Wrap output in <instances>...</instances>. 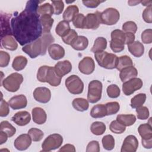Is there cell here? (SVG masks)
<instances>
[{"instance_id": "obj_1", "label": "cell", "mask_w": 152, "mask_h": 152, "mask_svg": "<svg viewBox=\"0 0 152 152\" xmlns=\"http://www.w3.org/2000/svg\"><path fill=\"white\" fill-rule=\"evenodd\" d=\"M42 1L30 0L25 9L11 19L12 33L21 46L29 44L40 37L43 28L37 11Z\"/></svg>"}, {"instance_id": "obj_2", "label": "cell", "mask_w": 152, "mask_h": 152, "mask_svg": "<svg viewBox=\"0 0 152 152\" xmlns=\"http://www.w3.org/2000/svg\"><path fill=\"white\" fill-rule=\"evenodd\" d=\"M55 39L49 33H43L42 36L36 40L24 46L22 50L31 58H36L39 55H45L47 49L53 43Z\"/></svg>"}, {"instance_id": "obj_3", "label": "cell", "mask_w": 152, "mask_h": 152, "mask_svg": "<svg viewBox=\"0 0 152 152\" xmlns=\"http://www.w3.org/2000/svg\"><path fill=\"white\" fill-rule=\"evenodd\" d=\"M37 79L40 82L48 83L51 86L57 87L61 84L62 78L57 75L54 67L43 65L37 71Z\"/></svg>"}, {"instance_id": "obj_4", "label": "cell", "mask_w": 152, "mask_h": 152, "mask_svg": "<svg viewBox=\"0 0 152 152\" xmlns=\"http://www.w3.org/2000/svg\"><path fill=\"white\" fill-rule=\"evenodd\" d=\"M94 57L100 66L108 69L116 68L118 60L116 55L104 50L95 53Z\"/></svg>"}, {"instance_id": "obj_5", "label": "cell", "mask_w": 152, "mask_h": 152, "mask_svg": "<svg viewBox=\"0 0 152 152\" xmlns=\"http://www.w3.org/2000/svg\"><path fill=\"white\" fill-rule=\"evenodd\" d=\"M23 81V77L21 74L14 72L9 75L2 82L1 85L10 92L17 91Z\"/></svg>"}, {"instance_id": "obj_6", "label": "cell", "mask_w": 152, "mask_h": 152, "mask_svg": "<svg viewBox=\"0 0 152 152\" xmlns=\"http://www.w3.org/2000/svg\"><path fill=\"white\" fill-rule=\"evenodd\" d=\"M102 83L99 80H92L88 84L87 100L95 103L100 100L102 93Z\"/></svg>"}, {"instance_id": "obj_7", "label": "cell", "mask_w": 152, "mask_h": 152, "mask_svg": "<svg viewBox=\"0 0 152 152\" xmlns=\"http://www.w3.org/2000/svg\"><path fill=\"white\" fill-rule=\"evenodd\" d=\"M65 86L68 91L73 94H80L84 90V83L76 75H71L65 80Z\"/></svg>"}, {"instance_id": "obj_8", "label": "cell", "mask_w": 152, "mask_h": 152, "mask_svg": "<svg viewBox=\"0 0 152 152\" xmlns=\"http://www.w3.org/2000/svg\"><path fill=\"white\" fill-rule=\"evenodd\" d=\"M63 142V137L59 134H53L47 137L42 144V151H50L59 148Z\"/></svg>"}, {"instance_id": "obj_9", "label": "cell", "mask_w": 152, "mask_h": 152, "mask_svg": "<svg viewBox=\"0 0 152 152\" xmlns=\"http://www.w3.org/2000/svg\"><path fill=\"white\" fill-rule=\"evenodd\" d=\"M120 18L119 11L114 8H108L104 10L100 14L102 24L112 26L116 24Z\"/></svg>"}, {"instance_id": "obj_10", "label": "cell", "mask_w": 152, "mask_h": 152, "mask_svg": "<svg viewBox=\"0 0 152 152\" xmlns=\"http://www.w3.org/2000/svg\"><path fill=\"white\" fill-rule=\"evenodd\" d=\"M143 85L142 81L139 78H133L125 82L122 84V91L126 96H130L135 91L140 90Z\"/></svg>"}, {"instance_id": "obj_11", "label": "cell", "mask_w": 152, "mask_h": 152, "mask_svg": "<svg viewBox=\"0 0 152 152\" xmlns=\"http://www.w3.org/2000/svg\"><path fill=\"white\" fill-rule=\"evenodd\" d=\"M101 12L96 11L94 13H88L86 17L85 28L96 30L102 24L100 18Z\"/></svg>"}, {"instance_id": "obj_12", "label": "cell", "mask_w": 152, "mask_h": 152, "mask_svg": "<svg viewBox=\"0 0 152 152\" xmlns=\"http://www.w3.org/2000/svg\"><path fill=\"white\" fill-rule=\"evenodd\" d=\"M33 97L38 102L47 103L50 100L51 92L47 87H39L34 89L33 91Z\"/></svg>"}, {"instance_id": "obj_13", "label": "cell", "mask_w": 152, "mask_h": 152, "mask_svg": "<svg viewBox=\"0 0 152 152\" xmlns=\"http://www.w3.org/2000/svg\"><path fill=\"white\" fill-rule=\"evenodd\" d=\"M11 16V14H1V38L8 35H12L11 23H10Z\"/></svg>"}, {"instance_id": "obj_14", "label": "cell", "mask_w": 152, "mask_h": 152, "mask_svg": "<svg viewBox=\"0 0 152 152\" xmlns=\"http://www.w3.org/2000/svg\"><path fill=\"white\" fill-rule=\"evenodd\" d=\"M138 147V141L133 135H128L124 140L121 147V152H135Z\"/></svg>"}, {"instance_id": "obj_15", "label": "cell", "mask_w": 152, "mask_h": 152, "mask_svg": "<svg viewBox=\"0 0 152 152\" xmlns=\"http://www.w3.org/2000/svg\"><path fill=\"white\" fill-rule=\"evenodd\" d=\"M79 71L86 75H90L95 69V63L93 59L89 56L84 57L78 64Z\"/></svg>"}, {"instance_id": "obj_16", "label": "cell", "mask_w": 152, "mask_h": 152, "mask_svg": "<svg viewBox=\"0 0 152 152\" xmlns=\"http://www.w3.org/2000/svg\"><path fill=\"white\" fill-rule=\"evenodd\" d=\"M32 140L28 134H23L15 140L14 145L15 148L20 151L27 150L31 145Z\"/></svg>"}, {"instance_id": "obj_17", "label": "cell", "mask_w": 152, "mask_h": 152, "mask_svg": "<svg viewBox=\"0 0 152 152\" xmlns=\"http://www.w3.org/2000/svg\"><path fill=\"white\" fill-rule=\"evenodd\" d=\"M10 106L14 110L23 109L27 104V100L26 97L23 94L16 95L12 97L8 100Z\"/></svg>"}, {"instance_id": "obj_18", "label": "cell", "mask_w": 152, "mask_h": 152, "mask_svg": "<svg viewBox=\"0 0 152 152\" xmlns=\"http://www.w3.org/2000/svg\"><path fill=\"white\" fill-rule=\"evenodd\" d=\"M54 69L57 75L62 78L64 75L68 74L71 71L72 64L68 60L59 61L55 64Z\"/></svg>"}, {"instance_id": "obj_19", "label": "cell", "mask_w": 152, "mask_h": 152, "mask_svg": "<svg viewBox=\"0 0 152 152\" xmlns=\"http://www.w3.org/2000/svg\"><path fill=\"white\" fill-rule=\"evenodd\" d=\"M11 120L18 126H25L30 122L31 116L27 111H20L14 114Z\"/></svg>"}, {"instance_id": "obj_20", "label": "cell", "mask_w": 152, "mask_h": 152, "mask_svg": "<svg viewBox=\"0 0 152 152\" xmlns=\"http://www.w3.org/2000/svg\"><path fill=\"white\" fill-rule=\"evenodd\" d=\"M48 53L50 58L53 60H59L65 56V49L62 46L58 44L53 43L48 49Z\"/></svg>"}, {"instance_id": "obj_21", "label": "cell", "mask_w": 152, "mask_h": 152, "mask_svg": "<svg viewBox=\"0 0 152 152\" xmlns=\"http://www.w3.org/2000/svg\"><path fill=\"white\" fill-rule=\"evenodd\" d=\"M33 121L38 125H42L46 122L47 115L44 109L40 107H36L31 111Z\"/></svg>"}, {"instance_id": "obj_22", "label": "cell", "mask_w": 152, "mask_h": 152, "mask_svg": "<svg viewBox=\"0 0 152 152\" xmlns=\"http://www.w3.org/2000/svg\"><path fill=\"white\" fill-rule=\"evenodd\" d=\"M138 75L137 69L134 66H131L125 68L120 71L119 77L121 80L124 83L130 79L137 77Z\"/></svg>"}, {"instance_id": "obj_23", "label": "cell", "mask_w": 152, "mask_h": 152, "mask_svg": "<svg viewBox=\"0 0 152 152\" xmlns=\"http://www.w3.org/2000/svg\"><path fill=\"white\" fill-rule=\"evenodd\" d=\"M129 52L133 56L140 58L144 53V47L142 43L139 41H134L133 43L128 45Z\"/></svg>"}, {"instance_id": "obj_24", "label": "cell", "mask_w": 152, "mask_h": 152, "mask_svg": "<svg viewBox=\"0 0 152 152\" xmlns=\"http://www.w3.org/2000/svg\"><path fill=\"white\" fill-rule=\"evenodd\" d=\"M1 45L9 50H15L18 48V44L12 35H8L1 38Z\"/></svg>"}, {"instance_id": "obj_25", "label": "cell", "mask_w": 152, "mask_h": 152, "mask_svg": "<svg viewBox=\"0 0 152 152\" xmlns=\"http://www.w3.org/2000/svg\"><path fill=\"white\" fill-rule=\"evenodd\" d=\"M88 45V39L84 36H78V37L71 43V47L76 50H83L86 49Z\"/></svg>"}, {"instance_id": "obj_26", "label": "cell", "mask_w": 152, "mask_h": 152, "mask_svg": "<svg viewBox=\"0 0 152 152\" xmlns=\"http://www.w3.org/2000/svg\"><path fill=\"white\" fill-rule=\"evenodd\" d=\"M79 9L77 5H69L63 13L64 20L71 22L72 21L74 18L78 14Z\"/></svg>"}, {"instance_id": "obj_27", "label": "cell", "mask_w": 152, "mask_h": 152, "mask_svg": "<svg viewBox=\"0 0 152 152\" xmlns=\"http://www.w3.org/2000/svg\"><path fill=\"white\" fill-rule=\"evenodd\" d=\"M90 115L93 118H101L107 116L105 104H98L94 106L90 111Z\"/></svg>"}, {"instance_id": "obj_28", "label": "cell", "mask_w": 152, "mask_h": 152, "mask_svg": "<svg viewBox=\"0 0 152 152\" xmlns=\"http://www.w3.org/2000/svg\"><path fill=\"white\" fill-rule=\"evenodd\" d=\"M40 20L43 28V33H49L54 22L53 19L49 15H43L40 16Z\"/></svg>"}, {"instance_id": "obj_29", "label": "cell", "mask_w": 152, "mask_h": 152, "mask_svg": "<svg viewBox=\"0 0 152 152\" xmlns=\"http://www.w3.org/2000/svg\"><path fill=\"white\" fill-rule=\"evenodd\" d=\"M116 121L125 126H129L135 122L136 117L132 114H121L117 116Z\"/></svg>"}, {"instance_id": "obj_30", "label": "cell", "mask_w": 152, "mask_h": 152, "mask_svg": "<svg viewBox=\"0 0 152 152\" xmlns=\"http://www.w3.org/2000/svg\"><path fill=\"white\" fill-rule=\"evenodd\" d=\"M73 107L77 111L84 112L87 110L89 107L88 101L84 98H75L72 102Z\"/></svg>"}, {"instance_id": "obj_31", "label": "cell", "mask_w": 152, "mask_h": 152, "mask_svg": "<svg viewBox=\"0 0 152 152\" xmlns=\"http://www.w3.org/2000/svg\"><path fill=\"white\" fill-rule=\"evenodd\" d=\"M107 48V40L104 37H97L94 43L93 47L91 49V51L93 53H97L102 51H104Z\"/></svg>"}, {"instance_id": "obj_32", "label": "cell", "mask_w": 152, "mask_h": 152, "mask_svg": "<svg viewBox=\"0 0 152 152\" xmlns=\"http://www.w3.org/2000/svg\"><path fill=\"white\" fill-rule=\"evenodd\" d=\"M70 30L71 28L69 23L65 20H62L59 21L57 24L55 28V32L59 36L62 37L65 36Z\"/></svg>"}, {"instance_id": "obj_33", "label": "cell", "mask_w": 152, "mask_h": 152, "mask_svg": "<svg viewBox=\"0 0 152 152\" xmlns=\"http://www.w3.org/2000/svg\"><path fill=\"white\" fill-rule=\"evenodd\" d=\"M27 64V59L24 56H16L12 63V67L15 71L23 70Z\"/></svg>"}, {"instance_id": "obj_34", "label": "cell", "mask_w": 152, "mask_h": 152, "mask_svg": "<svg viewBox=\"0 0 152 152\" xmlns=\"http://www.w3.org/2000/svg\"><path fill=\"white\" fill-rule=\"evenodd\" d=\"M138 131L142 138H152L151 125L148 123L140 125L138 128Z\"/></svg>"}, {"instance_id": "obj_35", "label": "cell", "mask_w": 152, "mask_h": 152, "mask_svg": "<svg viewBox=\"0 0 152 152\" xmlns=\"http://www.w3.org/2000/svg\"><path fill=\"white\" fill-rule=\"evenodd\" d=\"M131 66H133V62L131 58L127 55H124L118 58L116 68L120 71L122 69Z\"/></svg>"}, {"instance_id": "obj_36", "label": "cell", "mask_w": 152, "mask_h": 152, "mask_svg": "<svg viewBox=\"0 0 152 152\" xmlns=\"http://www.w3.org/2000/svg\"><path fill=\"white\" fill-rule=\"evenodd\" d=\"M106 125L102 122L96 121L91 124L90 130L91 132L95 135H102L106 131Z\"/></svg>"}, {"instance_id": "obj_37", "label": "cell", "mask_w": 152, "mask_h": 152, "mask_svg": "<svg viewBox=\"0 0 152 152\" xmlns=\"http://www.w3.org/2000/svg\"><path fill=\"white\" fill-rule=\"evenodd\" d=\"M146 100V94L145 93H139L133 97L131 100V106L132 108L136 109L145 103Z\"/></svg>"}, {"instance_id": "obj_38", "label": "cell", "mask_w": 152, "mask_h": 152, "mask_svg": "<svg viewBox=\"0 0 152 152\" xmlns=\"http://www.w3.org/2000/svg\"><path fill=\"white\" fill-rule=\"evenodd\" d=\"M0 131L5 132L8 137H11L15 134L16 129L8 121H3L1 122Z\"/></svg>"}, {"instance_id": "obj_39", "label": "cell", "mask_w": 152, "mask_h": 152, "mask_svg": "<svg viewBox=\"0 0 152 152\" xmlns=\"http://www.w3.org/2000/svg\"><path fill=\"white\" fill-rule=\"evenodd\" d=\"M37 12L40 16L43 15L52 16L54 14V9L52 5L49 3H45L39 7Z\"/></svg>"}, {"instance_id": "obj_40", "label": "cell", "mask_w": 152, "mask_h": 152, "mask_svg": "<svg viewBox=\"0 0 152 152\" xmlns=\"http://www.w3.org/2000/svg\"><path fill=\"white\" fill-rule=\"evenodd\" d=\"M103 147L106 150H112L115 147V139L112 135H104L102 140Z\"/></svg>"}, {"instance_id": "obj_41", "label": "cell", "mask_w": 152, "mask_h": 152, "mask_svg": "<svg viewBox=\"0 0 152 152\" xmlns=\"http://www.w3.org/2000/svg\"><path fill=\"white\" fill-rule=\"evenodd\" d=\"M28 134L30 136L32 141L34 142L40 141L44 136V133L40 129L36 128H31L28 131Z\"/></svg>"}, {"instance_id": "obj_42", "label": "cell", "mask_w": 152, "mask_h": 152, "mask_svg": "<svg viewBox=\"0 0 152 152\" xmlns=\"http://www.w3.org/2000/svg\"><path fill=\"white\" fill-rule=\"evenodd\" d=\"M107 115H115L118 112L120 109V105L117 102H108L105 104Z\"/></svg>"}, {"instance_id": "obj_43", "label": "cell", "mask_w": 152, "mask_h": 152, "mask_svg": "<svg viewBox=\"0 0 152 152\" xmlns=\"http://www.w3.org/2000/svg\"><path fill=\"white\" fill-rule=\"evenodd\" d=\"M110 130L115 134H122L126 129V126H124L116 120L111 122L109 125Z\"/></svg>"}, {"instance_id": "obj_44", "label": "cell", "mask_w": 152, "mask_h": 152, "mask_svg": "<svg viewBox=\"0 0 152 152\" xmlns=\"http://www.w3.org/2000/svg\"><path fill=\"white\" fill-rule=\"evenodd\" d=\"M86 17L83 14H78L73 19L72 23L74 26L77 28H85Z\"/></svg>"}, {"instance_id": "obj_45", "label": "cell", "mask_w": 152, "mask_h": 152, "mask_svg": "<svg viewBox=\"0 0 152 152\" xmlns=\"http://www.w3.org/2000/svg\"><path fill=\"white\" fill-rule=\"evenodd\" d=\"M111 40L116 41L124 43L125 44V34L122 30L116 29L112 31L111 33Z\"/></svg>"}, {"instance_id": "obj_46", "label": "cell", "mask_w": 152, "mask_h": 152, "mask_svg": "<svg viewBox=\"0 0 152 152\" xmlns=\"http://www.w3.org/2000/svg\"><path fill=\"white\" fill-rule=\"evenodd\" d=\"M106 92L107 96L112 99L117 98L119 96L121 90L119 87L116 84H111L107 87Z\"/></svg>"}, {"instance_id": "obj_47", "label": "cell", "mask_w": 152, "mask_h": 152, "mask_svg": "<svg viewBox=\"0 0 152 152\" xmlns=\"http://www.w3.org/2000/svg\"><path fill=\"white\" fill-rule=\"evenodd\" d=\"M137 30L136 23L132 21H128L124 23L122 25V31L125 33H135Z\"/></svg>"}, {"instance_id": "obj_48", "label": "cell", "mask_w": 152, "mask_h": 152, "mask_svg": "<svg viewBox=\"0 0 152 152\" xmlns=\"http://www.w3.org/2000/svg\"><path fill=\"white\" fill-rule=\"evenodd\" d=\"M136 112L138 119L145 120L147 119L149 117L150 112L146 106H142L138 108H136Z\"/></svg>"}, {"instance_id": "obj_49", "label": "cell", "mask_w": 152, "mask_h": 152, "mask_svg": "<svg viewBox=\"0 0 152 152\" xmlns=\"http://www.w3.org/2000/svg\"><path fill=\"white\" fill-rule=\"evenodd\" d=\"M78 37V34L75 31V30L73 29H71L70 31L64 37H61L63 42L66 44L71 45V43L74 42V40Z\"/></svg>"}, {"instance_id": "obj_50", "label": "cell", "mask_w": 152, "mask_h": 152, "mask_svg": "<svg viewBox=\"0 0 152 152\" xmlns=\"http://www.w3.org/2000/svg\"><path fill=\"white\" fill-rule=\"evenodd\" d=\"M141 40L145 44H150L152 43V30L151 28L146 29L141 33Z\"/></svg>"}, {"instance_id": "obj_51", "label": "cell", "mask_w": 152, "mask_h": 152, "mask_svg": "<svg viewBox=\"0 0 152 152\" xmlns=\"http://www.w3.org/2000/svg\"><path fill=\"white\" fill-rule=\"evenodd\" d=\"M110 47L113 52L119 53V52H122L124 49L125 44L122 42L110 40Z\"/></svg>"}, {"instance_id": "obj_52", "label": "cell", "mask_w": 152, "mask_h": 152, "mask_svg": "<svg viewBox=\"0 0 152 152\" xmlns=\"http://www.w3.org/2000/svg\"><path fill=\"white\" fill-rule=\"evenodd\" d=\"M52 6L54 9V14L55 15L61 14L64 8V4L62 1H51Z\"/></svg>"}, {"instance_id": "obj_53", "label": "cell", "mask_w": 152, "mask_h": 152, "mask_svg": "<svg viewBox=\"0 0 152 152\" xmlns=\"http://www.w3.org/2000/svg\"><path fill=\"white\" fill-rule=\"evenodd\" d=\"M10 61V55L4 51H0V66L1 68L6 67L8 65Z\"/></svg>"}, {"instance_id": "obj_54", "label": "cell", "mask_w": 152, "mask_h": 152, "mask_svg": "<svg viewBox=\"0 0 152 152\" xmlns=\"http://www.w3.org/2000/svg\"><path fill=\"white\" fill-rule=\"evenodd\" d=\"M151 10H152V6H149L146 7L142 14V18L144 21L147 23H152V12H151Z\"/></svg>"}, {"instance_id": "obj_55", "label": "cell", "mask_w": 152, "mask_h": 152, "mask_svg": "<svg viewBox=\"0 0 152 152\" xmlns=\"http://www.w3.org/2000/svg\"><path fill=\"white\" fill-rule=\"evenodd\" d=\"M9 106V104L2 98L1 100L0 106V116L1 117H5L8 116L10 113Z\"/></svg>"}, {"instance_id": "obj_56", "label": "cell", "mask_w": 152, "mask_h": 152, "mask_svg": "<svg viewBox=\"0 0 152 152\" xmlns=\"http://www.w3.org/2000/svg\"><path fill=\"white\" fill-rule=\"evenodd\" d=\"M87 152H99L100 151V145L97 141H91L89 142L86 148Z\"/></svg>"}, {"instance_id": "obj_57", "label": "cell", "mask_w": 152, "mask_h": 152, "mask_svg": "<svg viewBox=\"0 0 152 152\" xmlns=\"http://www.w3.org/2000/svg\"><path fill=\"white\" fill-rule=\"evenodd\" d=\"M104 2V1H96V0H90V1H83V4L88 8H96L101 3Z\"/></svg>"}, {"instance_id": "obj_58", "label": "cell", "mask_w": 152, "mask_h": 152, "mask_svg": "<svg viewBox=\"0 0 152 152\" xmlns=\"http://www.w3.org/2000/svg\"><path fill=\"white\" fill-rule=\"evenodd\" d=\"M125 44L128 45L134 42L135 36V34L132 33H125Z\"/></svg>"}, {"instance_id": "obj_59", "label": "cell", "mask_w": 152, "mask_h": 152, "mask_svg": "<svg viewBox=\"0 0 152 152\" xmlns=\"http://www.w3.org/2000/svg\"><path fill=\"white\" fill-rule=\"evenodd\" d=\"M142 145L145 148L150 149L152 148V138H142Z\"/></svg>"}, {"instance_id": "obj_60", "label": "cell", "mask_w": 152, "mask_h": 152, "mask_svg": "<svg viewBox=\"0 0 152 152\" xmlns=\"http://www.w3.org/2000/svg\"><path fill=\"white\" fill-rule=\"evenodd\" d=\"M76 151L75 147L72 144H66L62 146L59 150V151H71L75 152Z\"/></svg>"}, {"instance_id": "obj_61", "label": "cell", "mask_w": 152, "mask_h": 152, "mask_svg": "<svg viewBox=\"0 0 152 152\" xmlns=\"http://www.w3.org/2000/svg\"><path fill=\"white\" fill-rule=\"evenodd\" d=\"M8 135L2 131H0V144H2L4 143H5L7 139H8Z\"/></svg>"}, {"instance_id": "obj_62", "label": "cell", "mask_w": 152, "mask_h": 152, "mask_svg": "<svg viewBox=\"0 0 152 152\" xmlns=\"http://www.w3.org/2000/svg\"><path fill=\"white\" fill-rule=\"evenodd\" d=\"M141 1H128V4L129 6H135L140 4Z\"/></svg>"}, {"instance_id": "obj_63", "label": "cell", "mask_w": 152, "mask_h": 152, "mask_svg": "<svg viewBox=\"0 0 152 152\" xmlns=\"http://www.w3.org/2000/svg\"><path fill=\"white\" fill-rule=\"evenodd\" d=\"M141 3L143 6H145L146 7H147L152 5V1H142L141 2Z\"/></svg>"}]
</instances>
